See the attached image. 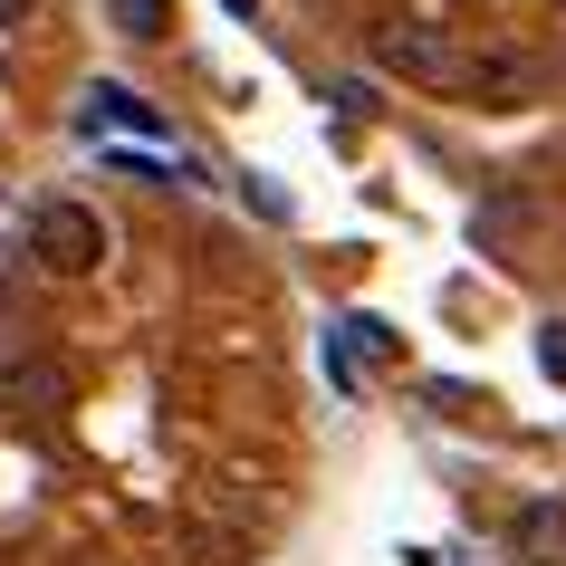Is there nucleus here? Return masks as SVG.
Masks as SVG:
<instances>
[{"instance_id":"obj_1","label":"nucleus","mask_w":566,"mask_h":566,"mask_svg":"<svg viewBox=\"0 0 566 566\" xmlns=\"http://www.w3.org/2000/svg\"><path fill=\"white\" fill-rule=\"evenodd\" d=\"M30 260L49 269V279H87V269L106 260V221H96L87 202H67V192H49V202L30 211Z\"/></svg>"},{"instance_id":"obj_2","label":"nucleus","mask_w":566,"mask_h":566,"mask_svg":"<svg viewBox=\"0 0 566 566\" xmlns=\"http://www.w3.org/2000/svg\"><path fill=\"white\" fill-rule=\"evenodd\" d=\"M0 403H10V413H59V403H67V365H59V356L0 365Z\"/></svg>"},{"instance_id":"obj_3","label":"nucleus","mask_w":566,"mask_h":566,"mask_svg":"<svg viewBox=\"0 0 566 566\" xmlns=\"http://www.w3.org/2000/svg\"><path fill=\"white\" fill-rule=\"evenodd\" d=\"M375 59H385V67H403V77H442V67H451V49H442V30H422V20H385Z\"/></svg>"},{"instance_id":"obj_4","label":"nucleus","mask_w":566,"mask_h":566,"mask_svg":"<svg viewBox=\"0 0 566 566\" xmlns=\"http://www.w3.org/2000/svg\"><path fill=\"white\" fill-rule=\"evenodd\" d=\"M87 125H135V135H164V125H154V106H135L125 87H87Z\"/></svg>"},{"instance_id":"obj_5","label":"nucleus","mask_w":566,"mask_h":566,"mask_svg":"<svg viewBox=\"0 0 566 566\" xmlns=\"http://www.w3.org/2000/svg\"><path fill=\"white\" fill-rule=\"evenodd\" d=\"M106 10H116L125 39H164V30H174V0H106Z\"/></svg>"},{"instance_id":"obj_6","label":"nucleus","mask_w":566,"mask_h":566,"mask_svg":"<svg viewBox=\"0 0 566 566\" xmlns=\"http://www.w3.org/2000/svg\"><path fill=\"white\" fill-rule=\"evenodd\" d=\"M537 365H547V375L566 385V327H547V336H537Z\"/></svg>"},{"instance_id":"obj_7","label":"nucleus","mask_w":566,"mask_h":566,"mask_svg":"<svg viewBox=\"0 0 566 566\" xmlns=\"http://www.w3.org/2000/svg\"><path fill=\"white\" fill-rule=\"evenodd\" d=\"M39 0H0V30H20V20H30Z\"/></svg>"},{"instance_id":"obj_8","label":"nucleus","mask_w":566,"mask_h":566,"mask_svg":"<svg viewBox=\"0 0 566 566\" xmlns=\"http://www.w3.org/2000/svg\"><path fill=\"white\" fill-rule=\"evenodd\" d=\"M221 10H231V20H250V10H260V0H221Z\"/></svg>"}]
</instances>
